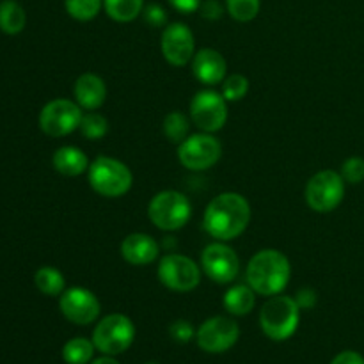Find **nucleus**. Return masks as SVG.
Here are the masks:
<instances>
[{
	"label": "nucleus",
	"instance_id": "obj_16",
	"mask_svg": "<svg viewBox=\"0 0 364 364\" xmlns=\"http://www.w3.org/2000/svg\"><path fill=\"white\" fill-rule=\"evenodd\" d=\"M228 71V63L213 48H203L198 53H194L192 59V73L201 84L205 85H217L224 82Z\"/></svg>",
	"mask_w": 364,
	"mask_h": 364
},
{
	"label": "nucleus",
	"instance_id": "obj_35",
	"mask_svg": "<svg viewBox=\"0 0 364 364\" xmlns=\"http://www.w3.org/2000/svg\"><path fill=\"white\" fill-rule=\"evenodd\" d=\"M169 4L178 11V13L191 14V13H196V11H199L203 0H169Z\"/></svg>",
	"mask_w": 364,
	"mask_h": 364
},
{
	"label": "nucleus",
	"instance_id": "obj_1",
	"mask_svg": "<svg viewBox=\"0 0 364 364\" xmlns=\"http://www.w3.org/2000/svg\"><path fill=\"white\" fill-rule=\"evenodd\" d=\"M251 223V205L237 192H224L208 203L203 215L206 233L220 242L240 237Z\"/></svg>",
	"mask_w": 364,
	"mask_h": 364
},
{
	"label": "nucleus",
	"instance_id": "obj_9",
	"mask_svg": "<svg viewBox=\"0 0 364 364\" xmlns=\"http://www.w3.org/2000/svg\"><path fill=\"white\" fill-rule=\"evenodd\" d=\"M223 155V146L219 139L212 134L188 135L181 144H178V160L188 171H206L215 166Z\"/></svg>",
	"mask_w": 364,
	"mask_h": 364
},
{
	"label": "nucleus",
	"instance_id": "obj_18",
	"mask_svg": "<svg viewBox=\"0 0 364 364\" xmlns=\"http://www.w3.org/2000/svg\"><path fill=\"white\" fill-rule=\"evenodd\" d=\"M75 100L85 110H96L105 103L107 85L102 77L95 73H84L75 82Z\"/></svg>",
	"mask_w": 364,
	"mask_h": 364
},
{
	"label": "nucleus",
	"instance_id": "obj_15",
	"mask_svg": "<svg viewBox=\"0 0 364 364\" xmlns=\"http://www.w3.org/2000/svg\"><path fill=\"white\" fill-rule=\"evenodd\" d=\"M160 46H162L164 59L176 68L185 66V64H188L194 59V34H192V31L187 25L180 23V21H174V23L167 25L164 28Z\"/></svg>",
	"mask_w": 364,
	"mask_h": 364
},
{
	"label": "nucleus",
	"instance_id": "obj_30",
	"mask_svg": "<svg viewBox=\"0 0 364 364\" xmlns=\"http://www.w3.org/2000/svg\"><path fill=\"white\" fill-rule=\"evenodd\" d=\"M341 176L345 183L358 185L364 181V159L361 156H350L341 166Z\"/></svg>",
	"mask_w": 364,
	"mask_h": 364
},
{
	"label": "nucleus",
	"instance_id": "obj_34",
	"mask_svg": "<svg viewBox=\"0 0 364 364\" xmlns=\"http://www.w3.org/2000/svg\"><path fill=\"white\" fill-rule=\"evenodd\" d=\"M295 301H297L299 308H301V309L315 308V304H316L315 290H311V288H302V290H299Z\"/></svg>",
	"mask_w": 364,
	"mask_h": 364
},
{
	"label": "nucleus",
	"instance_id": "obj_26",
	"mask_svg": "<svg viewBox=\"0 0 364 364\" xmlns=\"http://www.w3.org/2000/svg\"><path fill=\"white\" fill-rule=\"evenodd\" d=\"M103 0H64L66 13L77 21H91L98 16Z\"/></svg>",
	"mask_w": 364,
	"mask_h": 364
},
{
	"label": "nucleus",
	"instance_id": "obj_11",
	"mask_svg": "<svg viewBox=\"0 0 364 364\" xmlns=\"http://www.w3.org/2000/svg\"><path fill=\"white\" fill-rule=\"evenodd\" d=\"M159 279L173 291H192L201 283V272L194 259L181 255H166L159 263Z\"/></svg>",
	"mask_w": 364,
	"mask_h": 364
},
{
	"label": "nucleus",
	"instance_id": "obj_14",
	"mask_svg": "<svg viewBox=\"0 0 364 364\" xmlns=\"http://www.w3.org/2000/svg\"><path fill=\"white\" fill-rule=\"evenodd\" d=\"M59 308L64 318L75 326H89V323L96 322L100 311H102L98 297L91 290L82 287L64 290L60 295Z\"/></svg>",
	"mask_w": 364,
	"mask_h": 364
},
{
	"label": "nucleus",
	"instance_id": "obj_29",
	"mask_svg": "<svg viewBox=\"0 0 364 364\" xmlns=\"http://www.w3.org/2000/svg\"><path fill=\"white\" fill-rule=\"evenodd\" d=\"M249 80L244 75H230L223 82V96L226 102H240L247 96Z\"/></svg>",
	"mask_w": 364,
	"mask_h": 364
},
{
	"label": "nucleus",
	"instance_id": "obj_25",
	"mask_svg": "<svg viewBox=\"0 0 364 364\" xmlns=\"http://www.w3.org/2000/svg\"><path fill=\"white\" fill-rule=\"evenodd\" d=\"M188 128H191V124H188L187 116L178 112V110L169 112L164 119V135L174 144H181L188 137Z\"/></svg>",
	"mask_w": 364,
	"mask_h": 364
},
{
	"label": "nucleus",
	"instance_id": "obj_2",
	"mask_svg": "<svg viewBox=\"0 0 364 364\" xmlns=\"http://www.w3.org/2000/svg\"><path fill=\"white\" fill-rule=\"evenodd\" d=\"M291 267L287 256L276 249H263L256 252L247 263L245 279L247 284L263 297L279 295L288 287Z\"/></svg>",
	"mask_w": 364,
	"mask_h": 364
},
{
	"label": "nucleus",
	"instance_id": "obj_4",
	"mask_svg": "<svg viewBox=\"0 0 364 364\" xmlns=\"http://www.w3.org/2000/svg\"><path fill=\"white\" fill-rule=\"evenodd\" d=\"M87 174L92 191L103 198H121L134 183V176L127 164L110 156H98L92 160Z\"/></svg>",
	"mask_w": 364,
	"mask_h": 364
},
{
	"label": "nucleus",
	"instance_id": "obj_8",
	"mask_svg": "<svg viewBox=\"0 0 364 364\" xmlns=\"http://www.w3.org/2000/svg\"><path fill=\"white\" fill-rule=\"evenodd\" d=\"M84 117L82 107L66 98H57L46 103L39 112V128L48 137H64L80 127Z\"/></svg>",
	"mask_w": 364,
	"mask_h": 364
},
{
	"label": "nucleus",
	"instance_id": "obj_20",
	"mask_svg": "<svg viewBox=\"0 0 364 364\" xmlns=\"http://www.w3.org/2000/svg\"><path fill=\"white\" fill-rule=\"evenodd\" d=\"M256 291L249 284H233L224 294L223 304L226 311L233 316H245L255 309Z\"/></svg>",
	"mask_w": 364,
	"mask_h": 364
},
{
	"label": "nucleus",
	"instance_id": "obj_7",
	"mask_svg": "<svg viewBox=\"0 0 364 364\" xmlns=\"http://www.w3.org/2000/svg\"><path fill=\"white\" fill-rule=\"evenodd\" d=\"M306 203L316 213L334 212L345 198V180L340 173L326 169L309 178L306 185Z\"/></svg>",
	"mask_w": 364,
	"mask_h": 364
},
{
	"label": "nucleus",
	"instance_id": "obj_12",
	"mask_svg": "<svg viewBox=\"0 0 364 364\" xmlns=\"http://www.w3.org/2000/svg\"><path fill=\"white\" fill-rule=\"evenodd\" d=\"M240 327L228 316H212L205 320L196 333V340L201 350L208 354H224L237 345Z\"/></svg>",
	"mask_w": 364,
	"mask_h": 364
},
{
	"label": "nucleus",
	"instance_id": "obj_28",
	"mask_svg": "<svg viewBox=\"0 0 364 364\" xmlns=\"http://www.w3.org/2000/svg\"><path fill=\"white\" fill-rule=\"evenodd\" d=\"M262 2L259 0H226V9L233 20L247 23L252 21L259 13Z\"/></svg>",
	"mask_w": 364,
	"mask_h": 364
},
{
	"label": "nucleus",
	"instance_id": "obj_21",
	"mask_svg": "<svg viewBox=\"0 0 364 364\" xmlns=\"http://www.w3.org/2000/svg\"><path fill=\"white\" fill-rule=\"evenodd\" d=\"M27 23V14L16 0H2L0 2V31L6 34H20Z\"/></svg>",
	"mask_w": 364,
	"mask_h": 364
},
{
	"label": "nucleus",
	"instance_id": "obj_31",
	"mask_svg": "<svg viewBox=\"0 0 364 364\" xmlns=\"http://www.w3.org/2000/svg\"><path fill=\"white\" fill-rule=\"evenodd\" d=\"M169 336L176 343H188L196 336V329L188 320H176L169 326Z\"/></svg>",
	"mask_w": 364,
	"mask_h": 364
},
{
	"label": "nucleus",
	"instance_id": "obj_13",
	"mask_svg": "<svg viewBox=\"0 0 364 364\" xmlns=\"http://www.w3.org/2000/svg\"><path fill=\"white\" fill-rule=\"evenodd\" d=\"M201 267L212 281L219 284H230L240 272V259L230 245L219 240L206 245L201 255Z\"/></svg>",
	"mask_w": 364,
	"mask_h": 364
},
{
	"label": "nucleus",
	"instance_id": "obj_22",
	"mask_svg": "<svg viewBox=\"0 0 364 364\" xmlns=\"http://www.w3.org/2000/svg\"><path fill=\"white\" fill-rule=\"evenodd\" d=\"M36 288L46 297H60L63 291L66 290V279L60 274V270L53 267H41L34 274Z\"/></svg>",
	"mask_w": 364,
	"mask_h": 364
},
{
	"label": "nucleus",
	"instance_id": "obj_17",
	"mask_svg": "<svg viewBox=\"0 0 364 364\" xmlns=\"http://www.w3.org/2000/svg\"><path fill=\"white\" fill-rule=\"evenodd\" d=\"M160 245L153 237L146 233H132L121 242V256L130 265H149L159 258Z\"/></svg>",
	"mask_w": 364,
	"mask_h": 364
},
{
	"label": "nucleus",
	"instance_id": "obj_19",
	"mask_svg": "<svg viewBox=\"0 0 364 364\" xmlns=\"http://www.w3.org/2000/svg\"><path fill=\"white\" fill-rule=\"evenodd\" d=\"M53 169L63 176H80L89 169V160L82 149L75 146H63L52 156Z\"/></svg>",
	"mask_w": 364,
	"mask_h": 364
},
{
	"label": "nucleus",
	"instance_id": "obj_6",
	"mask_svg": "<svg viewBox=\"0 0 364 364\" xmlns=\"http://www.w3.org/2000/svg\"><path fill=\"white\" fill-rule=\"evenodd\" d=\"M135 340V326L127 315L114 313L96 323L92 343L103 355H119L132 347Z\"/></svg>",
	"mask_w": 364,
	"mask_h": 364
},
{
	"label": "nucleus",
	"instance_id": "obj_27",
	"mask_svg": "<svg viewBox=\"0 0 364 364\" xmlns=\"http://www.w3.org/2000/svg\"><path fill=\"white\" fill-rule=\"evenodd\" d=\"M78 130L82 132L85 139L89 141H100L107 135L109 132V121L102 116V114L95 112V110H89L87 114H84L80 121V127Z\"/></svg>",
	"mask_w": 364,
	"mask_h": 364
},
{
	"label": "nucleus",
	"instance_id": "obj_38",
	"mask_svg": "<svg viewBox=\"0 0 364 364\" xmlns=\"http://www.w3.org/2000/svg\"><path fill=\"white\" fill-rule=\"evenodd\" d=\"M144 364H159V363H155V361H149V363H144Z\"/></svg>",
	"mask_w": 364,
	"mask_h": 364
},
{
	"label": "nucleus",
	"instance_id": "obj_5",
	"mask_svg": "<svg viewBox=\"0 0 364 364\" xmlns=\"http://www.w3.org/2000/svg\"><path fill=\"white\" fill-rule=\"evenodd\" d=\"M192 205L187 196L178 191H162L149 201L148 217L159 230H181L191 220Z\"/></svg>",
	"mask_w": 364,
	"mask_h": 364
},
{
	"label": "nucleus",
	"instance_id": "obj_24",
	"mask_svg": "<svg viewBox=\"0 0 364 364\" xmlns=\"http://www.w3.org/2000/svg\"><path fill=\"white\" fill-rule=\"evenodd\" d=\"M96 347L87 338H73L63 347V359L66 364H89L95 358Z\"/></svg>",
	"mask_w": 364,
	"mask_h": 364
},
{
	"label": "nucleus",
	"instance_id": "obj_32",
	"mask_svg": "<svg viewBox=\"0 0 364 364\" xmlns=\"http://www.w3.org/2000/svg\"><path fill=\"white\" fill-rule=\"evenodd\" d=\"M142 14H144L146 23L151 25V27H160V25L166 23L167 20L166 11H164V7L159 6V4H149V6L142 11Z\"/></svg>",
	"mask_w": 364,
	"mask_h": 364
},
{
	"label": "nucleus",
	"instance_id": "obj_3",
	"mask_svg": "<svg viewBox=\"0 0 364 364\" xmlns=\"http://www.w3.org/2000/svg\"><path fill=\"white\" fill-rule=\"evenodd\" d=\"M301 308L297 301L288 295H274L263 304L259 311V327L272 341L290 340L299 329Z\"/></svg>",
	"mask_w": 364,
	"mask_h": 364
},
{
	"label": "nucleus",
	"instance_id": "obj_10",
	"mask_svg": "<svg viewBox=\"0 0 364 364\" xmlns=\"http://www.w3.org/2000/svg\"><path fill=\"white\" fill-rule=\"evenodd\" d=\"M191 119L206 134L223 130L228 121V102L223 95L212 89L196 92L191 102Z\"/></svg>",
	"mask_w": 364,
	"mask_h": 364
},
{
	"label": "nucleus",
	"instance_id": "obj_36",
	"mask_svg": "<svg viewBox=\"0 0 364 364\" xmlns=\"http://www.w3.org/2000/svg\"><path fill=\"white\" fill-rule=\"evenodd\" d=\"M331 364H364V358L359 354V352L345 350V352H340Z\"/></svg>",
	"mask_w": 364,
	"mask_h": 364
},
{
	"label": "nucleus",
	"instance_id": "obj_37",
	"mask_svg": "<svg viewBox=\"0 0 364 364\" xmlns=\"http://www.w3.org/2000/svg\"><path fill=\"white\" fill-rule=\"evenodd\" d=\"M91 364H119V361H116L114 355H102L98 359H92Z\"/></svg>",
	"mask_w": 364,
	"mask_h": 364
},
{
	"label": "nucleus",
	"instance_id": "obj_23",
	"mask_svg": "<svg viewBox=\"0 0 364 364\" xmlns=\"http://www.w3.org/2000/svg\"><path fill=\"white\" fill-rule=\"evenodd\" d=\"M107 16L119 23H128L141 16L144 11V0H103Z\"/></svg>",
	"mask_w": 364,
	"mask_h": 364
},
{
	"label": "nucleus",
	"instance_id": "obj_33",
	"mask_svg": "<svg viewBox=\"0 0 364 364\" xmlns=\"http://www.w3.org/2000/svg\"><path fill=\"white\" fill-rule=\"evenodd\" d=\"M199 13L206 20H219L224 13V7L220 6L219 0H205L199 7Z\"/></svg>",
	"mask_w": 364,
	"mask_h": 364
}]
</instances>
